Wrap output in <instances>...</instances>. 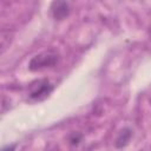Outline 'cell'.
Returning <instances> with one entry per match:
<instances>
[{"label": "cell", "mask_w": 151, "mask_h": 151, "mask_svg": "<svg viewBox=\"0 0 151 151\" xmlns=\"http://www.w3.org/2000/svg\"><path fill=\"white\" fill-rule=\"evenodd\" d=\"M59 61V53L54 50H47L35 54L28 63V68L31 71H40L44 68L53 67Z\"/></svg>", "instance_id": "cell-1"}, {"label": "cell", "mask_w": 151, "mask_h": 151, "mask_svg": "<svg viewBox=\"0 0 151 151\" xmlns=\"http://www.w3.org/2000/svg\"><path fill=\"white\" fill-rule=\"evenodd\" d=\"M80 139H81V134L78 133V132H73V133L71 134V137H70V143H71L72 145H77V144L80 142Z\"/></svg>", "instance_id": "cell-5"}, {"label": "cell", "mask_w": 151, "mask_h": 151, "mask_svg": "<svg viewBox=\"0 0 151 151\" xmlns=\"http://www.w3.org/2000/svg\"><path fill=\"white\" fill-rule=\"evenodd\" d=\"M50 11L55 20H64L71 13V5L67 1H53L50 6Z\"/></svg>", "instance_id": "cell-3"}, {"label": "cell", "mask_w": 151, "mask_h": 151, "mask_svg": "<svg viewBox=\"0 0 151 151\" xmlns=\"http://www.w3.org/2000/svg\"><path fill=\"white\" fill-rule=\"evenodd\" d=\"M54 86L47 79H39L33 81L28 87V97L31 100L40 101L50 96Z\"/></svg>", "instance_id": "cell-2"}, {"label": "cell", "mask_w": 151, "mask_h": 151, "mask_svg": "<svg viewBox=\"0 0 151 151\" xmlns=\"http://www.w3.org/2000/svg\"><path fill=\"white\" fill-rule=\"evenodd\" d=\"M131 137H132V130H131V129H129V127L122 129V130L119 131L117 138H116V142H114L116 147L122 149V147L126 146V145L129 144Z\"/></svg>", "instance_id": "cell-4"}, {"label": "cell", "mask_w": 151, "mask_h": 151, "mask_svg": "<svg viewBox=\"0 0 151 151\" xmlns=\"http://www.w3.org/2000/svg\"><path fill=\"white\" fill-rule=\"evenodd\" d=\"M14 149H15V145H14V144H12V145H7V146H4L1 151H14Z\"/></svg>", "instance_id": "cell-6"}]
</instances>
